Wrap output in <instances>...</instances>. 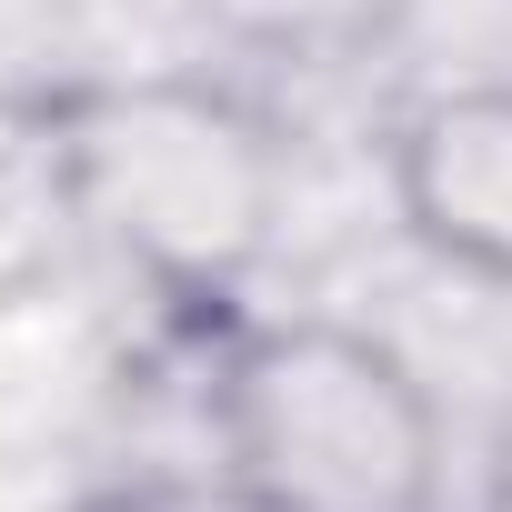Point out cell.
I'll return each mask as SVG.
<instances>
[{
    "instance_id": "1",
    "label": "cell",
    "mask_w": 512,
    "mask_h": 512,
    "mask_svg": "<svg viewBox=\"0 0 512 512\" xmlns=\"http://www.w3.org/2000/svg\"><path fill=\"white\" fill-rule=\"evenodd\" d=\"M71 211L131 282L161 302H231L282 251L292 141L221 81L191 71H101L61 91Z\"/></svg>"
},
{
    "instance_id": "2",
    "label": "cell",
    "mask_w": 512,
    "mask_h": 512,
    "mask_svg": "<svg viewBox=\"0 0 512 512\" xmlns=\"http://www.w3.org/2000/svg\"><path fill=\"white\" fill-rule=\"evenodd\" d=\"M211 462L262 512H442V402L362 322H251L211 362Z\"/></svg>"
},
{
    "instance_id": "3",
    "label": "cell",
    "mask_w": 512,
    "mask_h": 512,
    "mask_svg": "<svg viewBox=\"0 0 512 512\" xmlns=\"http://www.w3.org/2000/svg\"><path fill=\"white\" fill-rule=\"evenodd\" d=\"M392 221L442 272L512 292V81H452L392 121Z\"/></svg>"
},
{
    "instance_id": "4",
    "label": "cell",
    "mask_w": 512,
    "mask_h": 512,
    "mask_svg": "<svg viewBox=\"0 0 512 512\" xmlns=\"http://www.w3.org/2000/svg\"><path fill=\"white\" fill-rule=\"evenodd\" d=\"M61 241H81L71 151H61V91H0V302L51 292Z\"/></svg>"
},
{
    "instance_id": "5",
    "label": "cell",
    "mask_w": 512,
    "mask_h": 512,
    "mask_svg": "<svg viewBox=\"0 0 512 512\" xmlns=\"http://www.w3.org/2000/svg\"><path fill=\"white\" fill-rule=\"evenodd\" d=\"M141 492H151V512H262V502H251V492L221 472V462H211L201 482H141Z\"/></svg>"
},
{
    "instance_id": "6",
    "label": "cell",
    "mask_w": 512,
    "mask_h": 512,
    "mask_svg": "<svg viewBox=\"0 0 512 512\" xmlns=\"http://www.w3.org/2000/svg\"><path fill=\"white\" fill-rule=\"evenodd\" d=\"M41 512H151V492H141V482H91V492H61V502H41Z\"/></svg>"
},
{
    "instance_id": "7",
    "label": "cell",
    "mask_w": 512,
    "mask_h": 512,
    "mask_svg": "<svg viewBox=\"0 0 512 512\" xmlns=\"http://www.w3.org/2000/svg\"><path fill=\"white\" fill-rule=\"evenodd\" d=\"M492 512H512V452H502V472H492Z\"/></svg>"
}]
</instances>
